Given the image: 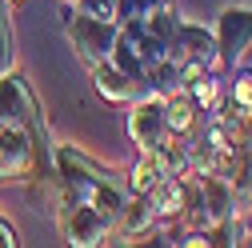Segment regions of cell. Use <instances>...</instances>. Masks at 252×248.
Here are the masks:
<instances>
[{
    "mask_svg": "<svg viewBox=\"0 0 252 248\" xmlns=\"http://www.w3.org/2000/svg\"><path fill=\"white\" fill-rule=\"evenodd\" d=\"M152 212H156V228H172L180 232V216H184V200H188V176H160L148 188Z\"/></svg>",
    "mask_w": 252,
    "mask_h": 248,
    "instance_id": "obj_8",
    "label": "cell"
},
{
    "mask_svg": "<svg viewBox=\"0 0 252 248\" xmlns=\"http://www.w3.org/2000/svg\"><path fill=\"white\" fill-rule=\"evenodd\" d=\"M20 244V232H16V224L8 220V216H0V248H16Z\"/></svg>",
    "mask_w": 252,
    "mask_h": 248,
    "instance_id": "obj_17",
    "label": "cell"
},
{
    "mask_svg": "<svg viewBox=\"0 0 252 248\" xmlns=\"http://www.w3.org/2000/svg\"><path fill=\"white\" fill-rule=\"evenodd\" d=\"M200 120H204V112H200L192 100H188L184 88L172 92V96H164V128H168V136L188 140V136L200 128Z\"/></svg>",
    "mask_w": 252,
    "mask_h": 248,
    "instance_id": "obj_11",
    "label": "cell"
},
{
    "mask_svg": "<svg viewBox=\"0 0 252 248\" xmlns=\"http://www.w3.org/2000/svg\"><path fill=\"white\" fill-rule=\"evenodd\" d=\"M60 24H64L68 44L76 48V56L84 60L88 68L104 64V60L112 56V44H116V32H120L116 20H96V16H84V12H76V8H64Z\"/></svg>",
    "mask_w": 252,
    "mask_h": 248,
    "instance_id": "obj_3",
    "label": "cell"
},
{
    "mask_svg": "<svg viewBox=\"0 0 252 248\" xmlns=\"http://www.w3.org/2000/svg\"><path fill=\"white\" fill-rule=\"evenodd\" d=\"M108 60H112V64H116L120 72H128V76H132V80H136V84L144 88V76H148V68H144L140 52H136V48H132L128 40H124L120 32H116V44H112V56H108Z\"/></svg>",
    "mask_w": 252,
    "mask_h": 248,
    "instance_id": "obj_13",
    "label": "cell"
},
{
    "mask_svg": "<svg viewBox=\"0 0 252 248\" xmlns=\"http://www.w3.org/2000/svg\"><path fill=\"white\" fill-rule=\"evenodd\" d=\"M152 228H156V212H152L148 192H140V196H128V200H124L120 216L112 220V240H116V244H140Z\"/></svg>",
    "mask_w": 252,
    "mask_h": 248,
    "instance_id": "obj_9",
    "label": "cell"
},
{
    "mask_svg": "<svg viewBox=\"0 0 252 248\" xmlns=\"http://www.w3.org/2000/svg\"><path fill=\"white\" fill-rule=\"evenodd\" d=\"M52 160H56V192H64L72 200H84L88 208H96L108 220L120 216L124 200H128V188H124V180L112 168L96 164L92 156H84L72 144L52 148Z\"/></svg>",
    "mask_w": 252,
    "mask_h": 248,
    "instance_id": "obj_1",
    "label": "cell"
},
{
    "mask_svg": "<svg viewBox=\"0 0 252 248\" xmlns=\"http://www.w3.org/2000/svg\"><path fill=\"white\" fill-rule=\"evenodd\" d=\"M164 48H168V60H176V64L184 68V80L192 76V72H200V68L212 72V52H216L212 28H204V24H188V20L180 16V24L172 28V36H168Z\"/></svg>",
    "mask_w": 252,
    "mask_h": 248,
    "instance_id": "obj_6",
    "label": "cell"
},
{
    "mask_svg": "<svg viewBox=\"0 0 252 248\" xmlns=\"http://www.w3.org/2000/svg\"><path fill=\"white\" fill-rule=\"evenodd\" d=\"M72 8L96 20H116L120 24V0H72Z\"/></svg>",
    "mask_w": 252,
    "mask_h": 248,
    "instance_id": "obj_15",
    "label": "cell"
},
{
    "mask_svg": "<svg viewBox=\"0 0 252 248\" xmlns=\"http://www.w3.org/2000/svg\"><path fill=\"white\" fill-rule=\"evenodd\" d=\"M4 180H8V176H4V160H0V184H4Z\"/></svg>",
    "mask_w": 252,
    "mask_h": 248,
    "instance_id": "obj_18",
    "label": "cell"
},
{
    "mask_svg": "<svg viewBox=\"0 0 252 248\" xmlns=\"http://www.w3.org/2000/svg\"><path fill=\"white\" fill-rule=\"evenodd\" d=\"M212 40H216L212 72H216V76H224L228 68L240 64L244 52L252 48V8H244V4H228L224 12H220V20H216Z\"/></svg>",
    "mask_w": 252,
    "mask_h": 248,
    "instance_id": "obj_4",
    "label": "cell"
},
{
    "mask_svg": "<svg viewBox=\"0 0 252 248\" xmlns=\"http://www.w3.org/2000/svg\"><path fill=\"white\" fill-rule=\"evenodd\" d=\"M92 84H96V92H100L108 104H132L140 92H144V88H140L128 72H120L112 60H104V64H96V68H92Z\"/></svg>",
    "mask_w": 252,
    "mask_h": 248,
    "instance_id": "obj_10",
    "label": "cell"
},
{
    "mask_svg": "<svg viewBox=\"0 0 252 248\" xmlns=\"http://www.w3.org/2000/svg\"><path fill=\"white\" fill-rule=\"evenodd\" d=\"M16 68V36H12V12L8 0H0V72Z\"/></svg>",
    "mask_w": 252,
    "mask_h": 248,
    "instance_id": "obj_14",
    "label": "cell"
},
{
    "mask_svg": "<svg viewBox=\"0 0 252 248\" xmlns=\"http://www.w3.org/2000/svg\"><path fill=\"white\" fill-rule=\"evenodd\" d=\"M0 124H16V128H24L28 136H32L36 144V156H40V176L44 168L56 176V160H52V136H48V120L32 96V88H28V80L8 68V72H0Z\"/></svg>",
    "mask_w": 252,
    "mask_h": 248,
    "instance_id": "obj_2",
    "label": "cell"
},
{
    "mask_svg": "<svg viewBox=\"0 0 252 248\" xmlns=\"http://www.w3.org/2000/svg\"><path fill=\"white\" fill-rule=\"evenodd\" d=\"M172 4V0H120V20H144L148 12Z\"/></svg>",
    "mask_w": 252,
    "mask_h": 248,
    "instance_id": "obj_16",
    "label": "cell"
},
{
    "mask_svg": "<svg viewBox=\"0 0 252 248\" xmlns=\"http://www.w3.org/2000/svg\"><path fill=\"white\" fill-rule=\"evenodd\" d=\"M160 176H164V172H160V164H156L152 152H136L128 176H124V188H128V196H140V192H148Z\"/></svg>",
    "mask_w": 252,
    "mask_h": 248,
    "instance_id": "obj_12",
    "label": "cell"
},
{
    "mask_svg": "<svg viewBox=\"0 0 252 248\" xmlns=\"http://www.w3.org/2000/svg\"><path fill=\"white\" fill-rule=\"evenodd\" d=\"M128 136H132L136 152H152L168 136V128H164V96L140 92V96L128 104Z\"/></svg>",
    "mask_w": 252,
    "mask_h": 248,
    "instance_id": "obj_7",
    "label": "cell"
},
{
    "mask_svg": "<svg viewBox=\"0 0 252 248\" xmlns=\"http://www.w3.org/2000/svg\"><path fill=\"white\" fill-rule=\"evenodd\" d=\"M244 204H252V188H248V196H244Z\"/></svg>",
    "mask_w": 252,
    "mask_h": 248,
    "instance_id": "obj_19",
    "label": "cell"
},
{
    "mask_svg": "<svg viewBox=\"0 0 252 248\" xmlns=\"http://www.w3.org/2000/svg\"><path fill=\"white\" fill-rule=\"evenodd\" d=\"M56 224H60V232H64V240L76 244V248L104 244L112 236V220H108V216H100L96 208H88L84 200H72L64 192H56Z\"/></svg>",
    "mask_w": 252,
    "mask_h": 248,
    "instance_id": "obj_5",
    "label": "cell"
}]
</instances>
